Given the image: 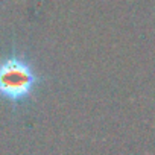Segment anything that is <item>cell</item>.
I'll return each instance as SVG.
<instances>
[{"instance_id":"6da1fadb","label":"cell","mask_w":155,"mask_h":155,"mask_svg":"<svg viewBox=\"0 0 155 155\" xmlns=\"http://www.w3.org/2000/svg\"><path fill=\"white\" fill-rule=\"evenodd\" d=\"M37 82L29 64L20 58H8L0 62V96L12 102L29 97Z\"/></svg>"}]
</instances>
